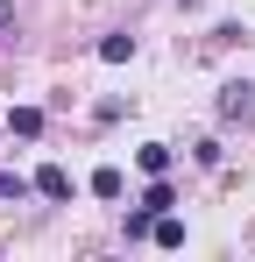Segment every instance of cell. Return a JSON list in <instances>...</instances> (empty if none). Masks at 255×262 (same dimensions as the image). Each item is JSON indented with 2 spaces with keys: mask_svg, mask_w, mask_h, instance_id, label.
I'll use <instances>...</instances> for the list:
<instances>
[{
  "mask_svg": "<svg viewBox=\"0 0 255 262\" xmlns=\"http://www.w3.org/2000/svg\"><path fill=\"white\" fill-rule=\"evenodd\" d=\"M220 114H227V121H248L255 114V85H227L220 92Z\"/></svg>",
  "mask_w": 255,
  "mask_h": 262,
  "instance_id": "obj_1",
  "label": "cell"
},
{
  "mask_svg": "<svg viewBox=\"0 0 255 262\" xmlns=\"http://www.w3.org/2000/svg\"><path fill=\"white\" fill-rule=\"evenodd\" d=\"M36 191H42V199H71V170H64V163H42V170H36Z\"/></svg>",
  "mask_w": 255,
  "mask_h": 262,
  "instance_id": "obj_2",
  "label": "cell"
},
{
  "mask_svg": "<svg viewBox=\"0 0 255 262\" xmlns=\"http://www.w3.org/2000/svg\"><path fill=\"white\" fill-rule=\"evenodd\" d=\"M7 128L22 135V142H36V135H42V106H14V114H7Z\"/></svg>",
  "mask_w": 255,
  "mask_h": 262,
  "instance_id": "obj_3",
  "label": "cell"
},
{
  "mask_svg": "<svg viewBox=\"0 0 255 262\" xmlns=\"http://www.w3.org/2000/svg\"><path fill=\"white\" fill-rule=\"evenodd\" d=\"M142 206H149V213H170V206H177V191H170V177H149V191H142Z\"/></svg>",
  "mask_w": 255,
  "mask_h": 262,
  "instance_id": "obj_4",
  "label": "cell"
},
{
  "mask_svg": "<svg viewBox=\"0 0 255 262\" xmlns=\"http://www.w3.org/2000/svg\"><path fill=\"white\" fill-rule=\"evenodd\" d=\"M128 191V177L114 170V163H107V170H92V199H121Z\"/></svg>",
  "mask_w": 255,
  "mask_h": 262,
  "instance_id": "obj_5",
  "label": "cell"
},
{
  "mask_svg": "<svg viewBox=\"0 0 255 262\" xmlns=\"http://www.w3.org/2000/svg\"><path fill=\"white\" fill-rule=\"evenodd\" d=\"M149 234H156V248H184V220H170V213H156Z\"/></svg>",
  "mask_w": 255,
  "mask_h": 262,
  "instance_id": "obj_6",
  "label": "cell"
},
{
  "mask_svg": "<svg viewBox=\"0 0 255 262\" xmlns=\"http://www.w3.org/2000/svg\"><path fill=\"white\" fill-rule=\"evenodd\" d=\"M135 163H142V170H149V177H170V149H163V142H149V149H142Z\"/></svg>",
  "mask_w": 255,
  "mask_h": 262,
  "instance_id": "obj_7",
  "label": "cell"
},
{
  "mask_svg": "<svg viewBox=\"0 0 255 262\" xmlns=\"http://www.w3.org/2000/svg\"><path fill=\"white\" fill-rule=\"evenodd\" d=\"M36 191V177H22V170H0V199H29Z\"/></svg>",
  "mask_w": 255,
  "mask_h": 262,
  "instance_id": "obj_8",
  "label": "cell"
},
{
  "mask_svg": "<svg viewBox=\"0 0 255 262\" xmlns=\"http://www.w3.org/2000/svg\"><path fill=\"white\" fill-rule=\"evenodd\" d=\"M99 57H107V64H128V57H135V36H107Z\"/></svg>",
  "mask_w": 255,
  "mask_h": 262,
  "instance_id": "obj_9",
  "label": "cell"
},
{
  "mask_svg": "<svg viewBox=\"0 0 255 262\" xmlns=\"http://www.w3.org/2000/svg\"><path fill=\"white\" fill-rule=\"evenodd\" d=\"M0 29H14V7H7V0H0Z\"/></svg>",
  "mask_w": 255,
  "mask_h": 262,
  "instance_id": "obj_10",
  "label": "cell"
}]
</instances>
